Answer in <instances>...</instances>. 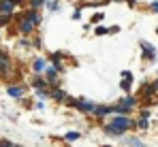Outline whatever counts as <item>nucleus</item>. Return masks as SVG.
<instances>
[{"label": "nucleus", "mask_w": 158, "mask_h": 147, "mask_svg": "<svg viewBox=\"0 0 158 147\" xmlns=\"http://www.w3.org/2000/svg\"><path fill=\"white\" fill-rule=\"evenodd\" d=\"M131 126H132V122L128 120V117H122V115H120V117H115V120H111V122L107 124L105 130L109 132V134H124Z\"/></svg>", "instance_id": "obj_1"}, {"label": "nucleus", "mask_w": 158, "mask_h": 147, "mask_svg": "<svg viewBox=\"0 0 158 147\" xmlns=\"http://www.w3.org/2000/svg\"><path fill=\"white\" fill-rule=\"evenodd\" d=\"M69 104H73L75 109L83 111V113H94V107H96V104H92V102H88V100H83V98H79V100H69Z\"/></svg>", "instance_id": "obj_2"}, {"label": "nucleus", "mask_w": 158, "mask_h": 147, "mask_svg": "<svg viewBox=\"0 0 158 147\" xmlns=\"http://www.w3.org/2000/svg\"><path fill=\"white\" fill-rule=\"evenodd\" d=\"M34 28H36V26L32 24V22H30V19H26V17H24V15H22V19H19V32H22V34H24V36H26V34H30V32H32V30H34Z\"/></svg>", "instance_id": "obj_3"}, {"label": "nucleus", "mask_w": 158, "mask_h": 147, "mask_svg": "<svg viewBox=\"0 0 158 147\" xmlns=\"http://www.w3.org/2000/svg\"><path fill=\"white\" fill-rule=\"evenodd\" d=\"M11 73V60L6 53H0V75Z\"/></svg>", "instance_id": "obj_4"}, {"label": "nucleus", "mask_w": 158, "mask_h": 147, "mask_svg": "<svg viewBox=\"0 0 158 147\" xmlns=\"http://www.w3.org/2000/svg\"><path fill=\"white\" fill-rule=\"evenodd\" d=\"M24 17H26V19H30L34 26L41 24V15H39V11H36V9H28L26 13H24Z\"/></svg>", "instance_id": "obj_5"}, {"label": "nucleus", "mask_w": 158, "mask_h": 147, "mask_svg": "<svg viewBox=\"0 0 158 147\" xmlns=\"http://www.w3.org/2000/svg\"><path fill=\"white\" fill-rule=\"evenodd\" d=\"M15 6H17L15 0H0V13H13Z\"/></svg>", "instance_id": "obj_6"}, {"label": "nucleus", "mask_w": 158, "mask_h": 147, "mask_svg": "<svg viewBox=\"0 0 158 147\" xmlns=\"http://www.w3.org/2000/svg\"><path fill=\"white\" fill-rule=\"evenodd\" d=\"M156 92H158V81L145 83V85H143V90H141V94H143V96H152V94H156Z\"/></svg>", "instance_id": "obj_7"}, {"label": "nucleus", "mask_w": 158, "mask_h": 147, "mask_svg": "<svg viewBox=\"0 0 158 147\" xmlns=\"http://www.w3.org/2000/svg\"><path fill=\"white\" fill-rule=\"evenodd\" d=\"M58 73H60V71H58L56 66H49V68H45L47 81H49V83H56V81H58Z\"/></svg>", "instance_id": "obj_8"}, {"label": "nucleus", "mask_w": 158, "mask_h": 147, "mask_svg": "<svg viewBox=\"0 0 158 147\" xmlns=\"http://www.w3.org/2000/svg\"><path fill=\"white\" fill-rule=\"evenodd\" d=\"M141 47H143V51H145V58H148V60H154L156 49L152 47V45H148V43H141Z\"/></svg>", "instance_id": "obj_9"}, {"label": "nucleus", "mask_w": 158, "mask_h": 147, "mask_svg": "<svg viewBox=\"0 0 158 147\" xmlns=\"http://www.w3.org/2000/svg\"><path fill=\"white\" fill-rule=\"evenodd\" d=\"M9 94H11L13 98H22V96H24V88H17V85H11V88H9Z\"/></svg>", "instance_id": "obj_10"}, {"label": "nucleus", "mask_w": 158, "mask_h": 147, "mask_svg": "<svg viewBox=\"0 0 158 147\" xmlns=\"http://www.w3.org/2000/svg\"><path fill=\"white\" fill-rule=\"evenodd\" d=\"M111 113V107H94V115H98V117H105Z\"/></svg>", "instance_id": "obj_11"}, {"label": "nucleus", "mask_w": 158, "mask_h": 147, "mask_svg": "<svg viewBox=\"0 0 158 147\" xmlns=\"http://www.w3.org/2000/svg\"><path fill=\"white\" fill-rule=\"evenodd\" d=\"M52 98H56V100H66V94H64V90H62V88H53Z\"/></svg>", "instance_id": "obj_12"}, {"label": "nucleus", "mask_w": 158, "mask_h": 147, "mask_svg": "<svg viewBox=\"0 0 158 147\" xmlns=\"http://www.w3.org/2000/svg\"><path fill=\"white\" fill-rule=\"evenodd\" d=\"M32 85H34L36 90H43V88H45V79H43V77H34V79H32Z\"/></svg>", "instance_id": "obj_13"}, {"label": "nucleus", "mask_w": 158, "mask_h": 147, "mask_svg": "<svg viewBox=\"0 0 158 147\" xmlns=\"http://www.w3.org/2000/svg\"><path fill=\"white\" fill-rule=\"evenodd\" d=\"M32 66H34V71H36V73H41V71L45 68V62H43L41 58H36V60L32 62Z\"/></svg>", "instance_id": "obj_14"}, {"label": "nucleus", "mask_w": 158, "mask_h": 147, "mask_svg": "<svg viewBox=\"0 0 158 147\" xmlns=\"http://www.w3.org/2000/svg\"><path fill=\"white\" fill-rule=\"evenodd\" d=\"M47 0H28V6L30 9H39V6H43Z\"/></svg>", "instance_id": "obj_15"}, {"label": "nucleus", "mask_w": 158, "mask_h": 147, "mask_svg": "<svg viewBox=\"0 0 158 147\" xmlns=\"http://www.w3.org/2000/svg\"><path fill=\"white\" fill-rule=\"evenodd\" d=\"M9 19H11V13H0V28L9 24Z\"/></svg>", "instance_id": "obj_16"}, {"label": "nucleus", "mask_w": 158, "mask_h": 147, "mask_svg": "<svg viewBox=\"0 0 158 147\" xmlns=\"http://www.w3.org/2000/svg\"><path fill=\"white\" fill-rule=\"evenodd\" d=\"M103 19H105V15H103V13H94L90 22H92V24H98V22H103Z\"/></svg>", "instance_id": "obj_17"}, {"label": "nucleus", "mask_w": 158, "mask_h": 147, "mask_svg": "<svg viewBox=\"0 0 158 147\" xmlns=\"http://www.w3.org/2000/svg\"><path fill=\"white\" fill-rule=\"evenodd\" d=\"M47 6H49V11H58V9H60L56 0H47Z\"/></svg>", "instance_id": "obj_18"}, {"label": "nucleus", "mask_w": 158, "mask_h": 147, "mask_svg": "<svg viewBox=\"0 0 158 147\" xmlns=\"http://www.w3.org/2000/svg\"><path fill=\"white\" fill-rule=\"evenodd\" d=\"M64 139H66V141H75V139H79V134H77V132H66Z\"/></svg>", "instance_id": "obj_19"}, {"label": "nucleus", "mask_w": 158, "mask_h": 147, "mask_svg": "<svg viewBox=\"0 0 158 147\" xmlns=\"http://www.w3.org/2000/svg\"><path fill=\"white\" fill-rule=\"evenodd\" d=\"M128 143H131V147H145L143 143H141V141H139V139H131Z\"/></svg>", "instance_id": "obj_20"}, {"label": "nucleus", "mask_w": 158, "mask_h": 147, "mask_svg": "<svg viewBox=\"0 0 158 147\" xmlns=\"http://www.w3.org/2000/svg\"><path fill=\"white\" fill-rule=\"evenodd\" d=\"M120 85H122V90H126V92L131 90V81H128V79H124V81H122Z\"/></svg>", "instance_id": "obj_21"}, {"label": "nucleus", "mask_w": 158, "mask_h": 147, "mask_svg": "<svg viewBox=\"0 0 158 147\" xmlns=\"http://www.w3.org/2000/svg\"><path fill=\"white\" fill-rule=\"evenodd\" d=\"M94 32H96V34H98V36H101V34H107V28H103V26H98V28H96V30H94Z\"/></svg>", "instance_id": "obj_22"}, {"label": "nucleus", "mask_w": 158, "mask_h": 147, "mask_svg": "<svg viewBox=\"0 0 158 147\" xmlns=\"http://www.w3.org/2000/svg\"><path fill=\"white\" fill-rule=\"evenodd\" d=\"M122 77H124V79H128V81H132V73H131V71H124Z\"/></svg>", "instance_id": "obj_23"}, {"label": "nucleus", "mask_w": 158, "mask_h": 147, "mask_svg": "<svg viewBox=\"0 0 158 147\" xmlns=\"http://www.w3.org/2000/svg\"><path fill=\"white\" fill-rule=\"evenodd\" d=\"M139 128H143V130H145V128H148V120H145V117H143V120H141V122H139Z\"/></svg>", "instance_id": "obj_24"}, {"label": "nucleus", "mask_w": 158, "mask_h": 147, "mask_svg": "<svg viewBox=\"0 0 158 147\" xmlns=\"http://www.w3.org/2000/svg\"><path fill=\"white\" fill-rule=\"evenodd\" d=\"M150 9H152L154 13H158V2H152V4H150Z\"/></svg>", "instance_id": "obj_25"}, {"label": "nucleus", "mask_w": 158, "mask_h": 147, "mask_svg": "<svg viewBox=\"0 0 158 147\" xmlns=\"http://www.w3.org/2000/svg\"><path fill=\"white\" fill-rule=\"evenodd\" d=\"M126 2H128V4H135V2H137V0H126Z\"/></svg>", "instance_id": "obj_26"}, {"label": "nucleus", "mask_w": 158, "mask_h": 147, "mask_svg": "<svg viewBox=\"0 0 158 147\" xmlns=\"http://www.w3.org/2000/svg\"><path fill=\"white\" fill-rule=\"evenodd\" d=\"M118 2H120V0H118Z\"/></svg>", "instance_id": "obj_27"}]
</instances>
